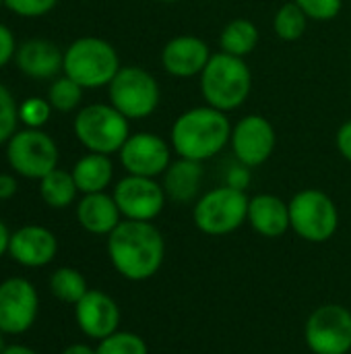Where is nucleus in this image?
Returning a JSON list of instances; mask_svg holds the SVG:
<instances>
[{
  "label": "nucleus",
  "mask_w": 351,
  "mask_h": 354,
  "mask_svg": "<svg viewBox=\"0 0 351 354\" xmlns=\"http://www.w3.org/2000/svg\"><path fill=\"white\" fill-rule=\"evenodd\" d=\"M6 160L17 174L41 180L58 168V147L48 133L39 129H25L8 139Z\"/></svg>",
  "instance_id": "nucleus-9"
},
{
  "label": "nucleus",
  "mask_w": 351,
  "mask_h": 354,
  "mask_svg": "<svg viewBox=\"0 0 351 354\" xmlns=\"http://www.w3.org/2000/svg\"><path fill=\"white\" fill-rule=\"evenodd\" d=\"M62 354H97V351L87 344H70L68 348H64Z\"/></svg>",
  "instance_id": "nucleus-38"
},
{
  "label": "nucleus",
  "mask_w": 351,
  "mask_h": 354,
  "mask_svg": "<svg viewBox=\"0 0 351 354\" xmlns=\"http://www.w3.org/2000/svg\"><path fill=\"white\" fill-rule=\"evenodd\" d=\"M232 127L228 112L209 104L194 106L176 116L170 131V145L178 158L207 162L230 145Z\"/></svg>",
  "instance_id": "nucleus-2"
},
{
  "label": "nucleus",
  "mask_w": 351,
  "mask_h": 354,
  "mask_svg": "<svg viewBox=\"0 0 351 354\" xmlns=\"http://www.w3.org/2000/svg\"><path fill=\"white\" fill-rule=\"evenodd\" d=\"M350 2H351V0H350Z\"/></svg>",
  "instance_id": "nucleus-45"
},
{
  "label": "nucleus",
  "mask_w": 351,
  "mask_h": 354,
  "mask_svg": "<svg viewBox=\"0 0 351 354\" xmlns=\"http://www.w3.org/2000/svg\"><path fill=\"white\" fill-rule=\"evenodd\" d=\"M39 297L25 278H10L0 284V332L19 336L31 330L37 319Z\"/></svg>",
  "instance_id": "nucleus-13"
},
{
  "label": "nucleus",
  "mask_w": 351,
  "mask_h": 354,
  "mask_svg": "<svg viewBox=\"0 0 351 354\" xmlns=\"http://www.w3.org/2000/svg\"><path fill=\"white\" fill-rule=\"evenodd\" d=\"M172 145L155 133H134L122 145L120 162L128 174L157 178L172 164Z\"/></svg>",
  "instance_id": "nucleus-14"
},
{
  "label": "nucleus",
  "mask_w": 351,
  "mask_h": 354,
  "mask_svg": "<svg viewBox=\"0 0 351 354\" xmlns=\"http://www.w3.org/2000/svg\"><path fill=\"white\" fill-rule=\"evenodd\" d=\"M306 25H308V17L294 0L281 4L273 17V31L281 41H298L304 35Z\"/></svg>",
  "instance_id": "nucleus-26"
},
{
  "label": "nucleus",
  "mask_w": 351,
  "mask_h": 354,
  "mask_svg": "<svg viewBox=\"0 0 351 354\" xmlns=\"http://www.w3.org/2000/svg\"><path fill=\"white\" fill-rule=\"evenodd\" d=\"M108 255L122 278L145 282L161 270L166 241L153 222L122 220L108 234Z\"/></svg>",
  "instance_id": "nucleus-1"
},
{
  "label": "nucleus",
  "mask_w": 351,
  "mask_h": 354,
  "mask_svg": "<svg viewBox=\"0 0 351 354\" xmlns=\"http://www.w3.org/2000/svg\"><path fill=\"white\" fill-rule=\"evenodd\" d=\"M2 4H4V0H0V6H2Z\"/></svg>",
  "instance_id": "nucleus-42"
},
{
  "label": "nucleus",
  "mask_w": 351,
  "mask_h": 354,
  "mask_svg": "<svg viewBox=\"0 0 351 354\" xmlns=\"http://www.w3.org/2000/svg\"><path fill=\"white\" fill-rule=\"evenodd\" d=\"M97 354H149L147 342L132 332H114L112 336L99 340Z\"/></svg>",
  "instance_id": "nucleus-28"
},
{
  "label": "nucleus",
  "mask_w": 351,
  "mask_h": 354,
  "mask_svg": "<svg viewBox=\"0 0 351 354\" xmlns=\"http://www.w3.org/2000/svg\"><path fill=\"white\" fill-rule=\"evenodd\" d=\"M8 253L25 268H43L54 261L58 241L54 232L43 226H23L10 234Z\"/></svg>",
  "instance_id": "nucleus-17"
},
{
  "label": "nucleus",
  "mask_w": 351,
  "mask_h": 354,
  "mask_svg": "<svg viewBox=\"0 0 351 354\" xmlns=\"http://www.w3.org/2000/svg\"><path fill=\"white\" fill-rule=\"evenodd\" d=\"M211 48L205 39L192 33H182L172 37L159 54L161 66L170 77L192 79L203 73L211 58Z\"/></svg>",
  "instance_id": "nucleus-15"
},
{
  "label": "nucleus",
  "mask_w": 351,
  "mask_h": 354,
  "mask_svg": "<svg viewBox=\"0 0 351 354\" xmlns=\"http://www.w3.org/2000/svg\"><path fill=\"white\" fill-rule=\"evenodd\" d=\"M350 52H351V41H350Z\"/></svg>",
  "instance_id": "nucleus-43"
},
{
  "label": "nucleus",
  "mask_w": 351,
  "mask_h": 354,
  "mask_svg": "<svg viewBox=\"0 0 351 354\" xmlns=\"http://www.w3.org/2000/svg\"><path fill=\"white\" fill-rule=\"evenodd\" d=\"M64 62V54L50 39H29L17 50V66L33 79L54 77Z\"/></svg>",
  "instance_id": "nucleus-21"
},
{
  "label": "nucleus",
  "mask_w": 351,
  "mask_h": 354,
  "mask_svg": "<svg viewBox=\"0 0 351 354\" xmlns=\"http://www.w3.org/2000/svg\"><path fill=\"white\" fill-rule=\"evenodd\" d=\"M50 102L41 100V97H29L27 102L21 104L19 108V120H23L27 124V129H39L41 124L48 122L50 118Z\"/></svg>",
  "instance_id": "nucleus-31"
},
{
  "label": "nucleus",
  "mask_w": 351,
  "mask_h": 354,
  "mask_svg": "<svg viewBox=\"0 0 351 354\" xmlns=\"http://www.w3.org/2000/svg\"><path fill=\"white\" fill-rule=\"evenodd\" d=\"M248 183H250V168H248V166L238 164V166H234V168L228 172L225 185H230V187H234V189L246 191Z\"/></svg>",
  "instance_id": "nucleus-34"
},
{
  "label": "nucleus",
  "mask_w": 351,
  "mask_h": 354,
  "mask_svg": "<svg viewBox=\"0 0 351 354\" xmlns=\"http://www.w3.org/2000/svg\"><path fill=\"white\" fill-rule=\"evenodd\" d=\"M77 220L87 232L103 236L110 234L122 222V214L116 205L114 195L101 191L83 195V199L77 205Z\"/></svg>",
  "instance_id": "nucleus-20"
},
{
  "label": "nucleus",
  "mask_w": 351,
  "mask_h": 354,
  "mask_svg": "<svg viewBox=\"0 0 351 354\" xmlns=\"http://www.w3.org/2000/svg\"><path fill=\"white\" fill-rule=\"evenodd\" d=\"M4 351V342H2V332H0V354Z\"/></svg>",
  "instance_id": "nucleus-41"
},
{
  "label": "nucleus",
  "mask_w": 351,
  "mask_h": 354,
  "mask_svg": "<svg viewBox=\"0 0 351 354\" xmlns=\"http://www.w3.org/2000/svg\"><path fill=\"white\" fill-rule=\"evenodd\" d=\"M74 135L93 153H118L130 137V120L112 104H91L74 116Z\"/></svg>",
  "instance_id": "nucleus-6"
},
{
  "label": "nucleus",
  "mask_w": 351,
  "mask_h": 354,
  "mask_svg": "<svg viewBox=\"0 0 351 354\" xmlns=\"http://www.w3.org/2000/svg\"><path fill=\"white\" fill-rule=\"evenodd\" d=\"M246 191L234 189L230 185L215 187L203 193L192 207L194 226L207 236H225L236 232L248 220Z\"/></svg>",
  "instance_id": "nucleus-5"
},
{
  "label": "nucleus",
  "mask_w": 351,
  "mask_h": 354,
  "mask_svg": "<svg viewBox=\"0 0 351 354\" xmlns=\"http://www.w3.org/2000/svg\"><path fill=\"white\" fill-rule=\"evenodd\" d=\"M304 340L312 354H350L351 311L335 303L317 307L306 319Z\"/></svg>",
  "instance_id": "nucleus-10"
},
{
  "label": "nucleus",
  "mask_w": 351,
  "mask_h": 354,
  "mask_svg": "<svg viewBox=\"0 0 351 354\" xmlns=\"http://www.w3.org/2000/svg\"><path fill=\"white\" fill-rule=\"evenodd\" d=\"M83 97V87L79 83H74L70 77H60L50 85L48 91V102L54 110L58 112H70L81 104Z\"/></svg>",
  "instance_id": "nucleus-27"
},
{
  "label": "nucleus",
  "mask_w": 351,
  "mask_h": 354,
  "mask_svg": "<svg viewBox=\"0 0 351 354\" xmlns=\"http://www.w3.org/2000/svg\"><path fill=\"white\" fill-rule=\"evenodd\" d=\"M17 193V180L10 174H0V199H10Z\"/></svg>",
  "instance_id": "nucleus-36"
},
{
  "label": "nucleus",
  "mask_w": 351,
  "mask_h": 354,
  "mask_svg": "<svg viewBox=\"0 0 351 354\" xmlns=\"http://www.w3.org/2000/svg\"><path fill=\"white\" fill-rule=\"evenodd\" d=\"M62 71L83 89L106 87L120 71V56L110 41L87 35L66 48Z\"/></svg>",
  "instance_id": "nucleus-4"
},
{
  "label": "nucleus",
  "mask_w": 351,
  "mask_h": 354,
  "mask_svg": "<svg viewBox=\"0 0 351 354\" xmlns=\"http://www.w3.org/2000/svg\"><path fill=\"white\" fill-rule=\"evenodd\" d=\"M157 2H163V4H174V2H180V0H157Z\"/></svg>",
  "instance_id": "nucleus-40"
},
{
  "label": "nucleus",
  "mask_w": 351,
  "mask_h": 354,
  "mask_svg": "<svg viewBox=\"0 0 351 354\" xmlns=\"http://www.w3.org/2000/svg\"><path fill=\"white\" fill-rule=\"evenodd\" d=\"M12 54H14V37L10 29L0 23V68L8 64Z\"/></svg>",
  "instance_id": "nucleus-33"
},
{
  "label": "nucleus",
  "mask_w": 351,
  "mask_h": 354,
  "mask_svg": "<svg viewBox=\"0 0 351 354\" xmlns=\"http://www.w3.org/2000/svg\"><path fill=\"white\" fill-rule=\"evenodd\" d=\"M302 12L308 17V21L327 23L339 17L343 8V0H294Z\"/></svg>",
  "instance_id": "nucleus-29"
},
{
  "label": "nucleus",
  "mask_w": 351,
  "mask_h": 354,
  "mask_svg": "<svg viewBox=\"0 0 351 354\" xmlns=\"http://www.w3.org/2000/svg\"><path fill=\"white\" fill-rule=\"evenodd\" d=\"M72 178L77 183L79 193H83V195L101 193L110 187V183L114 178V164H112L110 156L89 151L74 164Z\"/></svg>",
  "instance_id": "nucleus-22"
},
{
  "label": "nucleus",
  "mask_w": 351,
  "mask_h": 354,
  "mask_svg": "<svg viewBox=\"0 0 351 354\" xmlns=\"http://www.w3.org/2000/svg\"><path fill=\"white\" fill-rule=\"evenodd\" d=\"M108 91L110 104L128 120L149 118L161 102V87L157 79L143 66H120L108 85Z\"/></svg>",
  "instance_id": "nucleus-8"
},
{
  "label": "nucleus",
  "mask_w": 351,
  "mask_h": 354,
  "mask_svg": "<svg viewBox=\"0 0 351 354\" xmlns=\"http://www.w3.org/2000/svg\"><path fill=\"white\" fill-rule=\"evenodd\" d=\"M77 193H79V189L72 178V172L56 168L39 180V195L54 209L68 207L74 201Z\"/></svg>",
  "instance_id": "nucleus-24"
},
{
  "label": "nucleus",
  "mask_w": 351,
  "mask_h": 354,
  "mask_svg": "<svg viewBox=\"0 0 351 354\" xmlns=\"http://www.w3.org/2000/svg\"><path fill=\"white\" fill-rule=\"evenodd\" d=\"M8 245H10V232H8L6 224L0 220V257L4 253H8Z\"/></svg>",
  "instance_id": "nucleus-37"
},
{
  "label": "nucleus",
  "mask_w": 351,
  "mask_h": 354,
  "mask_svg": "<svg viewBox=\"0 0 351 354\" xmlns=\"http://www.w3.org/2000/svg\"><path fill=\"white\" fill-rule=\"evenodd\" d=\"M292 230L306 243H327L339 228V209L321 189H302L290 201Z\"/></svg>",
  "instance_id": "nucleus-7"
},
{
  "label": "nucleus",
  "mask_w": 351,
  "mask_h": 354,
  "mask_svg": "<svg viewBox=\"0 0 351 354\" xmlns=\"http://www.w3.org/2000/svg\"><path fill=\"white\" fill-rule=\"evenodd\" d=\"M205 178L203 162L176 158L161 174V187L170 201L192 203L201 197V185Z\"/></svg>",
  "instance_id": "nucleus-19"
},
{
  "label": "nucleus",
  "mask_w": 351,
  "mask_h": 354,
  "mask_svg": "<svg viewBox=\"0 0 351 354\" xmlns=\"http://www.w3.org/2000/svg\"><path fill=\"white\" fill-rule=\"evenodd\" d=\"M74 319L87 338L103 340L118 332L120 307L110 295L101 290H87V295L74 305Z\"/></svg>",
  "instance_id": "nucleus-16"
},
{
  "label": "nucleus",
  "mask_w": 351,
  "mask_h": 354,
  "mask_svg": "<svg viewBox=\"0 0 351 354\" xmlns=\"http://www.w3.org/2000/svg\"><path fill=\"white\" fill-rule=\"evenodd\" d=\"M199 79L205 104L221 112L238 110L246 104L252 91V73L246 60L225 52L213 54Z\"/></svg>",
  "instance_id": "nucleus-3"
},
{
  "label": "nucleus",
  "mask_w": 351,
  "mask_h": 354,
  "mask_svg": "<svg viewBox=\"0 0 351 354\" xmlns=\"http://www.w3.org/2000/svg\"><path fill=\"white\" fill-rule=\"evenodd\" d=\"M259 27L244 17L232 19L219 33V52L238 56V58H246L248 54L254 52L257 44H259Z\"/></svg>",
  "instance_id": "nucleus-23"
},
{
  "label": "nucleus",
  "mask_w": 351,
  "mask_h": 354,
  "mask_svg": "<svg viewBox=\"0 0 351 354\" xmlns=\"http://www.w3.org/2000/svg\"><path fill=\"white\" fill-rule=\"evenodd\" d=\"M277 133L275 127L263 114H248L242 116L232 127L230 147L238 164L248 168L263 166L275 151Z\"/></svg>",
  "instance_id": "nucleus-12"
},
{
  "label": "nucleus",
  "mask_w": 351,
  "mask_h": 354,
  "mask_svg": "<svg viewBox=\"0 0 351 354\" xmlns=\"http://www.w3.org/2000/svg\"><path fill=\"white\" fill-rule=\"evenodd\" d=\"M114 199L124 220L153 222L166 207L168 195L155 178L126 174L114 187Z\"/></svg>",
  "instance_id": "nucleus-11"
},
{
  "label": "nucleus",
  "mask_w": 351,
  "mask_h": 354,
  "mask_svg": "<svg viewBox=\"0 0 351 354\" xmlns=\"http://www.w3.org/2000/svg\"><path fill=\"white\" fill-rule=\"evenodd\" d=\"M17 122H19V108L10 91L0 83V145L14 135Z\"/></svg>",
  "instance_id": "nucleus-30"
},
{
  "label": "nucleus",
  "mask_w": 351,
  "mask_h": 354,
  "mask_svg": "<svg viewBox=\"0 0 351 354\" xmlns=\"http://www.w3.org/2000/svg\"><path fill=\"white\" fill-rule=\"evenodd\" d=\"M50 290L58 301L77 305L87 295L89 288H87L85 276L79 270H74V268H58L50 276Z\"/></svg>",
  "instance_id": "nucleus-25"
},
{
  "label": "nucleus",
  "mask_w": 351,
  "mask_h": 354,
  "mask_svg": "<svg viewBox=\"0 0 351 354\" xmlns=\"http://www.w3.org/2000/svg\"><path fill=\"white\" fill-rule=\"evenodd\" d=\"M56 4L58 0H4V6L21 17H41Z\"/></svg>",
  "instance_id": "nucleus-32"
},
{
  "label": "nucleus",
  "mask_w": 351,
  "mask_h": 354,
  "mask_svg": "<svg viewBox=\"0 0 351 354\" xmlns=\"http://www.w3.org/2000/svg\"><path fill=\"white\" fill-rule=\"evenodd\" d=\"M335 143H337V149H339V153L343 156V160H348L351 164V120H345V122L337 129Z\"/></svg>",
  "instance_id": "nucleus-35"
},
{
  "label": "nucleus",
  "mask_w": 351,
  "mask_h": 354,
  "mask_svg": "<svg viewBox=\"0 0 351 354\" xmlns=\"http://www.w3.org/2000/svg\"><path fill=\"white\" fill-rule=\"evenodd\" d=\"M250 228L265 239H279L288 230L290 224V203L273 193H259L248 201V220Z\"/></svg>",
  "instance_id": "nucleus-18"
},
{
  "label": "nucleus",
  "mask_w": 351,
  "mask_h": 354,
  "mask_svg": "<svg viewBox=\"0 0 351 354\" xmlns=\"http://www.w3.org/2000/svg\"><path fill=\"white\" fill-rule=\"evenodd\" d=\"M350 95H351V85H350Z\"/></svg>",
  "instance_id": "nucleus-44"
},
{
  "label": "nucleus",
  "mask_w": 351,
  "mask_h": 354,
  "mask_svg": "<svg viewBox=\"0 0 351 354\" xmlns=\"http://www.w3.org/2000/svg\"><path fill=\"white\" fill-rule=\"evenodd\" d=\"M2 354H37L35 351H31V348H27V346H23V344H12V346H6Z\"/></svg>",
  "instance_id": "nucleus-39"
}]
</instances>
